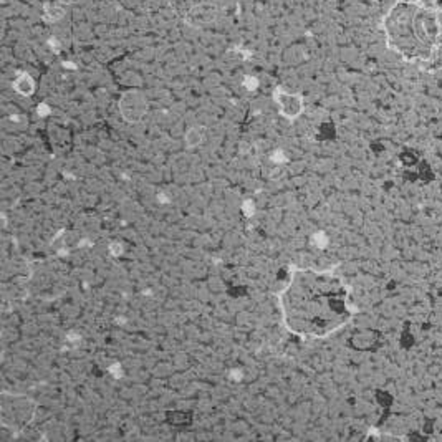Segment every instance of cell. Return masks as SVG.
<instances>
[{"label": "cell", "instance_id": "obj_1", "mask_svg": "<svg viewBox=\"0 0 442 442\" xmlns=\"http://www.w3.org/2000/svg\"><path fill=\"white\" fill-rule=\"evenodd\" d=\"M388 48L406 61H429L442 37L440 10L422 0H396L383 19Z\"/></svg>", "mask_w": 442, "mask_h": 442}, {"label": "cell", "instance_id": "obj_2", "mask_svg": "<svg viewBox=\"0 0 442 442\" xmlns=\"http://www.w3.org/2000/svg\"><path fill=\"white\" fill-rule=\"evenodd\" d=\"M119 111L128 123H138L148 111V100L141 91H126L119 100Z\"/></svg>", "mask_w": 442, "mask_h": 442}, {"label": "cell", "instance_id": "obj_3", "mask_svg": "<svg viewBox=\"0 0 442 442\" xmlns=\"http://www.w3.org/2000/svg\"><path fill=\"white\" fill-rule=\"evenodd\" d=\"M273 100L277 103L280 114L290 121H293L295 118H298V116L303 113L305 101L300 93L285 91L282 86H278V88L273 90Z\"/></svg>", "mask_w": 442, "mask_h": 442}, {"label": "cell", "instance_id": "obj_4", "mask_svg": "<svg viewBox=\"0 0 442 442\" xmlns=\"http://www.w3.org/2000/svg\"><path fill=\"white\" fill-rule=\"evenodd\" d=\"M217 15H219V10H217L216 5L199 4V5H194V7L185 14L184 20L187 25L194 27V28H204V27L216 22Z\"/></svg>", "mask_w": 442, "mask_h": 442}, {"label": "cell", "instance_id": "obj_5", "mask_svg": "<svg viewBox=\"0 0 442 442\" xmlns=\"http://www.w3.org/2000/svg\"><path fill=\"white\" fill-rule=\"evenodd\" d=\"M12 86H14V90L19 93L20 96H32L35 91V80L32 78L30 73L22 72L17 75V78L14 80Z\"/></svg>", "mask_w": 442, "mask_h": 442}, {"label": "cell", "instance_id": "obj_6", "mask_svg": "<svg viewBox=\"0 0 442 442\" xmlns=\"http://www.w3.org/2000/svg\"><path fill=\"white\" fill-rule=\"evenodd\" d=\"M65 15V9H63L61 4H50L46 2L43 5V20L48 23H55L58 20L63 19Z\"/></svg>", "mask_w": 442, "mask_h": 442}, {"label": "cell", "instance_id": "obj_7", "mask_svg": "<svg viewBox=\"0 0 442 442\" xmlns=\"http://www.w3.org/2000/svg\"><path fill=\"white\" fill-rule=\"evenodd\" d=\"M202 139H204V130L202 128H191L184 136L187 148H197L202 143Z\"/></svg>", "mask_w": 442, "mask_h": 442}, {"label": "cell", "instance_id": "obj_8", "mask_svg": "<svg viewBox=\"0 0 442 442\" xmlns=\"http://www.w3.org/2000/svg\"><path fill=\"white\" fill-rule=\"evenodd\" d=\"M243 86H245L248 91H254L259 86V80L255 77H248V75H247V77L243 78Z\"/></svg>", "mask_w": 442, "mask_h": 442}, {"label": "cell", "instance_id": "obj_9", "mask_svg": "<svg viewBox=\"0 0 442 442\" xmlns=\"http://www.w3.org/2000/svg\"><path fill=\"white\" fill-rule=\"evenodd\" d=\"M272 161L273 162H278V164H282V162L287 161V156L283 154L282 149H278V151H275V153L272 154Z\"/></svg>", "mask_w": 442, "mask_h": 442}, {"label": "cell", "instance_id": "obj_10", "mask_svg": "<svg viewBox=\"0 0 442 442\" xmlns=\"http://www.w3.org/2000/svg\"><path fill=\"white\" fill-rule=\"evenodd\" d=\"M242 209H243V212H245V216H248V217L254 216V209L255 207H254V202L252 201H245V202H243V207Z\"/></svg>", "mask_w": 442, "mask_h": 442}, {"label": "cell", "instance_id": "obj_11", "mask_svg": "<svg viewBox=\"0 0 442 442\" xmlns=\"http://www.w3.org/2000/svg\"><path fill=\"white\" fill-rule=\"evenodd\" d=\"M50 106L46 103H42V104H38V108H37V113L40 114V116H46V114H50Z\"/></svg>", "mask_w": 442, "mask_h": 442}, {"label": "cell", "instance_id": "obj_12", "mask_svg": "<svg viewBox=\"0 0 442 442\" xmlns=\"http://www.w3.org/2000/svg\"><path fill=\"white\" fill-rule=\"evenodd\" d=\"M109 250H111L113 255L118 257V255L123 254V245H119V243H111V245H109Z\"/></svg>", "mask_w": 442, "mask_h": 442}, {"label": "cell", "instance_id": "obj_13", "mask_svg": "<svg viewBox=\"0 0 442 442\" xmlns=\"http://www.w3.org/2000/svg\"><path fill=\"white\" fill-rule=\"evenodd\" d=\"M121 371H123V369H121V366H119L118 363H116L114 366H111V368H109V373H111V374H114L116 377L123 376V373H121Z\"/></svg>", "mask_w": 442, "mask_h": 442}, {"label": "cell", "instance_id": "obj_14", "mask_svg": "<svg viewBox=\"0 0 442 442\" xmlns=\"http://www.w3.org/2000/svg\"><path fill=\"white\" fill-rule=\"evenodd\" d=\"M48 45H50V48H55V51H58V50H60V46H58L56 38H53V37H51V38L48 40Z\"/></svg>", "mask_w": 442, "mask_h": 442}, {"label": "cell", "instance_id": "obj_15", "mask_svg": "<svg viewBox=\"0 0 442 442\" xmlns=\"http://www.w3.org/2000/svg\"><path fill=\"white\" fill-rule=\"evenodd\" d=\"M58 2H60L61 5H73V4H77L78 0H58Z\"/></svg>", "mask_w": 442, "mask_h": 442}, {"label": "cell", "instance_id": "obj_16", "mask_svg": "<svg viewBox=\"0 0 442 442\" xmlns=\"http://www.w3.org/2000/svg\"><path fill=\"white\" fill-rule=\"evenodd\" d=\"M63 67H65V68H70V70H75V65H73V63H70V61H68V63H67V61H63Z\"/></svg>", "mask_w": 442, "mask_h": 442}]
</instances>
